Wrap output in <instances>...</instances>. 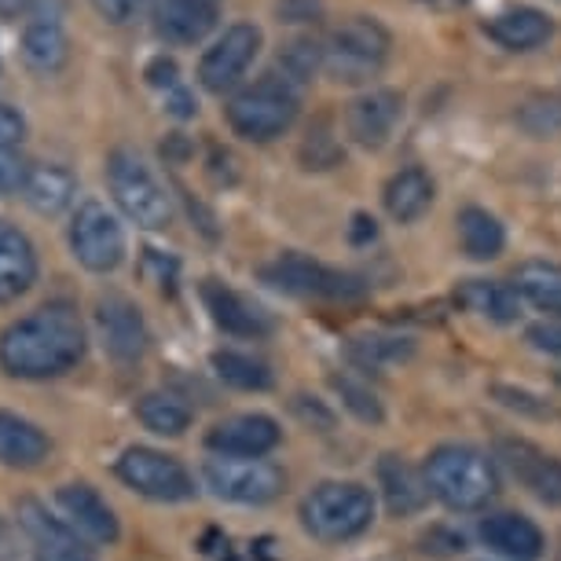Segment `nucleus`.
<instances>
[{
    "label": "nucleus",
    "instance_id": "10",
    "mask_svg": "<svg viewBox=\"0 0 561 561\" xmlns=\"http://www.w3.org/2000/svg\"><path fill=\"white\" fill-rule=\"evenodd\" d=\"M261 48H264V34L257 23H231L203 51V59H198V84L206 92H214V96H225V92L239 89V81L250 73Z\"/></svg>",
    "mask_w": 561,
    "mask_h": 561
},
{
    "label": "nucleus",
    "instance_id": "16",
    "mask_svg": "<svg viewBox=\"0 0 561 561\" xmlns=\"http://www.w3.org/2000/svg\"><path fill=\"white\" fill-rule=\"evenodd\" d=\"M220 12H225V0H158L154 34L176 48L203 45L217 30Z\"/></svg>",
    "mask_w": 561,
    "mask_h": 561
},
{
    "label": "nucleus",
    "instance_id": "11",
    "mask_svg": "<svg viewBox=\"0 0 561 561\" xmlns=\"http://www.w3.org/2000/svg\"><path fill=\"white\" fill-rule=\"evenodd\" d=\"M261 275L275 290L294 294V298H356V294L364 290L356 275L327 268L323 261H316L309 253H298V250L279 253L272 264H264Z\"/></svg>",
    "mask_w": 561,
    "mask_h": 561
},
{
    "label": "nucleus",
    "instance_id": "26",
    "mask_svg": "<svg viewBox=\"0 0 561 561\" xmlns=\"http://www.w3.org/2000/svg\"><path fill=\"white\" fill-rule=\"evenodd\" d=\"M455 301L462 305L466 312L481 316L489 323H514L522 316V294L514 290V283L503 279H466L455 290Z\"/></svg>",
    "mask_w": 561,
    "mask_h": 561
},
{
    "label": "nucleus",
    "instance_id": "42",
    "mask_svg": "<svg viewBox=\"0 0 561 561\" xmlns=\"http://www.w3.org/2000/svg\"><path fill=\"white\" fill-rule=\"evenodd\" d=\"M92 8H96L100 19H107L111 26H125L140 15L144 0H92Z\"/></svg>",
    "mask_w": 561,
    "mask_h": 561
},
{
    "label": "nucleus",
    "instance_id": "44",
    "mask_svg": "<svg viewBox=\"0 0 561 561\" xmlns=\"http://www.w3.org/2000/svg\"><path fill=\"white\" fill-rule=\"evenodd\" d=\"M165 111L173 114V118L180 122H187V118H195L198 114V100H195V92L187 89V84H180V89H173L165 96Z\"/></svg>",
    "mask_w": 561,
    "mask_h": 561
},
{
    "label": "nucleus",
    "instance_id": "32",
    "mask_svg": "<svg viewBox=\"0 0 561 561\" xmlns=\"http://www.w3.org/2000/svg\"><path fill=\"white\" fill-rule=\"evenodd\" d=\"M348 356L364 370H386L415 356V342H411V337H397V334H364L348 345Z\"/></svg>",
    "mask_w": 561,
    "mask_h": 561
},
{
    "label": "nucleus",
    "instance_id": "25",
    "mask_svg": "<svg viewBox=\"0 0 561 561\" xmlns=\"http://www.w3.org/2000/svg\"><path fill=\"white\" fill-rule=\"evenodd\" d=\"M433 195H437V184L422 165H404L400 173L386 180V214L400 220V225H415V220L433 206Z\"/></svg>",
    "mask_w": 561,
    "mask_h": 561
},
{
    "label": "nucleus",
    "instance_id": "34",
    "mask_svg": "<svg viewBox=\"0 0 561 561\" xmlns=\"http://www.w3.org/2000/svg\"><path fill=\"white\" fill-rule=\"evenodd\" d=\"M517 125L536 136V140H547V136L561 133V96H533L517 107Z\"/></svg>",
    "mask_w": 561,
    "mask_h": 561
},
{
    "label": "nucleus",
    "instance_id": "43",
    "mask_svg": "<svg viewBox=\"0 0 561 561\" xmlns=\"http://www.w3.org/2000/svg\"><path fill=\"white\" fill-rule=\"evenodd\" d=\"M492 397L500 400L503 408H511V411H533V415H547V408H543V404H533L536 397L522 393V389H511V386H495V389H492Z\"/></svg>",
    "mask_w": 561,
    "mask_h": 561
},
{
    "label": "nucleus",
    "instance_id": "27",
    "mask_svg": "<svg viewBox=\"0 0 561 561\" xmlns=\"http://www.w3.org/2000/svg\"><path fill=\"white\" fill-rule=\"evenodd\" d=\"M378 484H382L386 506L397 517L419 514L430 500V484L426 478H419V470L400 455H382L378 459Z\"/></svg>",
    "mask_w": 561,
    "mask_h": 561
},
{
    "label": "nucleus",
    "instance_id": "22",
    "mask_svg": "<svg viewBox=\"0 0 561 561\" xmlns=\"http://www.w3.org/2000/svg\"><path fill=\"white\" fill-rule=\"evenodd\" d=\"M484 34L506 51H533L554 37V23H550L547 12H539L533 4H514L503 8L500 15H492L484 23Z\"/></svg>",
    "mask_w": 561,
    "mask_h": 561
},
{
    "label": "nucleus",
    "instance_id": "5",
    "mask_svg": "<svg viewBox=\"0 0 561 561\" xmlns=\"http://www.w3.org/2000/svg\"><path fill=\"white\" fill-rule=\"evenodd\" d=\"M389 30L370 15L342 19L323 41V70L337 84H370L389 59Z\"/></svg>",
    "mask_w": 561,
    "mask_h": 561
},
{
    "label": "nucleus",
    "instance_id": "35",
    "mask_svg": "<svg viewBox=\"0 0 561 561\" xmlns=\"http://www.w3.org/2000/svg\"><path fill=\"white\" fill-rule=\"evenodd\" d=\"M331 386H334V393L342 397V404L353 411L359 422H382L386 419V411H382V404H378L375 389H370L364 378H356V375H334Z\"/></svg>",
    "mask_w": 561,
    "mask_h": 561
},
{
    "label": "nucleus",
    "instance_id": "39",
    "mask_svg": "<svg viewBox=\"0 0 561 561\" xmlns=\"http://www.w3.org/2000/svg\"><path fill=\"white\" fill-rule=\"evenodd\" d=\"M528 345L539 348L547 356H561V316H550V320H539L528 327Z\"/></svg>",
    "mask_w": 561,
    "mask_h": 561
},
{
    "label": "nucleus",
    "instance_id": "48",
    "mask_svg": "<svg viewBox=\"0 0 561 561\" xmlns=\"http://www.w3.org/2000/svg\"><path fill=\"white\" fill-rule=\"evenodd\" d=\"M554 382H558V386H561V367H558V370H554Z\"/></svg>",
    "mask_w": 561,
    "mask_h": 561
},
{
    "label": "nucleus",
    "instance_id": "29",
    "mask_svg": "<svg viewBox=\"0 0 561 561\" xmlns=\"http://www.w3.org/2000/svg\"><path fill=\"white\" fill-rule=\"evenodd\" d=\"M459 225V247L470 261H495L506 247V228L500 225V217L489 214L481 206H466L455 217Z\"/></svg>",
    "mask_w": 561,
    "mask_h": 561
},
{
    "label": "nucleus",
    "instance_id": "15",
    "mask_svg": "<svg viewBox=\"0 0 561 561\" xmlns=\"http://www.w3.org/2000/svg\"><path fill=\"white\" fill-rule=\"evenodd\" d=\"M495 455L539 503L561 506V459L522 437H503L495 444Z\"/></svg>",
    "mask_w": 561,
    "mask_h": 561
},
{
    "label": "nucleus",
    "instance_id": "45",
    "mask_svg": "<svg viewBox=\"0 0 561 561\" xmlns=\"http://www.w3.org/2000/svg\"><path fill=\"white\" fill-rule=\"evenodd\" d=\"M37 561H96L89 547H56V550H34Z\"/></svg>",
    "mask_w": 561,
    "mask_h": 561
},
{
    "label": "nucleus",
    "instance_id": "38",
    "mask_svg": "<svg viewBox=\"0 0 561 561\" xmlns=\"http://www.w3.org/2000/svg\"><path fill=\"white\" fill-rule=\"evenodd\" d=\"M144 78H147V84H151V89L162 92V96H169V92L184 84V81H180V67H176L173 56H154L144 67Z\"/></svg>",
    "mask_w": 561,
    "mask_h": 561
},
{
    "label": "nucleus",
    "instance_id": "30",
    "mask_svg": "<svg viewBox=\"0 0 561 561\" xmlns=\"http://www.w3.org/2000/svg\"><path fill=\"white\" fill-rule=\"evenodd\" d=\"M209 364H214L220 382L239 389V393H264V389H272V382H275L272 367L264 364V359L250 356V353H231V348H220V353H214Z\"/></svg>",
    "mask_w": 561,
    "mask_h": 561
},
{
    "label": "nucleus",
    "instance_id": "19",
    "mask_svg": "<svg viewBox=\"0 0 561 561\" xmlns=\"http://www.w3.org/2000/svg\"><path fill=\"white\" fill-rule=\"evenodd\" d=\"M478 533L484 539V547L495 550V554L506 561H539L543 558V547H547V539L533 517L514 514V511L489 514Z\"/></svg>",
    "mask_w": 561,
    "mask_h": 561
},
{
    "label": "nucleus",
    "instance_id": "20",
    "mask_svg": "<svg viewBox=\"0 0 561 561\" xmlns=\"http://www.w3.org/2000/svg\"><path fill=\"white\" fill-rule=\"evenodd\" d=\"M203 301L214 323L231 337H264L272 331V320L264 316L257 305H250L239 290L225 287L220 279H206L203 283Z\"/></svg>",
    "mask_w": 561,
    "mask_h": 561
},
{
    "label": "nucleus",
    "instance_id": "33",
    "mask_svg": "<svg viewBox=\"0 0 561 561\" xmlns=\"http://www.w3.org/2000/svg\"><path fill=\"white\" fill-rule=\"evenodd\" d=\"M323 70V41L316 37H294L283 45L279 59H275V73L287 78L290 84H301L312 81V73Z\"/></svg>",
    "mask_w": 561,
    "mask_h": 561
},
{
    "label": "nucleus",
    "instance_id": "46",
    "mask_svg": "<svg viewBox=\"0 0 561 561\" xmlns=\"http://www.w3.org/2000/svg\"><path fill=\"white\" fill-rule=\"evenodd\" d=\"M378 236V228H375V217H367V214H356L353 217V228H348V239L356 242V247H364V242H370Z\"/></svg>",
    "mask_w": 561,
    "mask_h": 561
},
{
    "label": "nucleus",
    "instance_id": "4",
    "mask_svg": "<svg viewBox=\"0 0 561 561\" xmlns=\"http://www.w3.org/2000/svg\"><path fill=\"white\" fill-rule=\"evenodd\" d=\"M107 187L114 206L136 228L162 231L173 225V198L136 147H114L107 154Z\"/></svg>",
    "mask_w": 561,
    "mask_h": 561
},
{
    "label": "nucleus",
    "instance_id": "24",
    "mask_svg": "<svg viewBox=\"0 0 561 561\" xmlns=\"http://www.w3.org/2000/svg\"><path fill=\"white\" fill-rule=\"evenodd\" d=\"M78 198V176L59 162H41L30 169V180L23 187V203L41 217H59L67 214Z\"/></svg>",
    "mask_w": 561,
    "mask_h": 561
},
{
    "label": "nucleus",
    "instance_id": "2",
    "mask_svg": "<svg viewBox=\"0 0 561 561\" xmlns=\"http://www.w3.org/2000/svg\"><path fill=\"white\" fill-rule=\"evenodd\" d=\"M426 484L433 500H440L448 511L473 514L495 500L500 473L489 455L473 444H440L426 459Z\"/></svg>",
    "mask_w": 561,
    "mask_h": 561
},
{
    "label": "nucleus",
    "instance_id": "49",
    "mask_svg": "<svg viewBox=\"0 0 561 561\" xmlns=\"http://www.w3.org/2000/svg\"><path fill=\"white\" fill-rule=\"evenodd\" d=\"M0 539H4V517H0Z\"/></svg>",
    "mask_w": 561,
    "mask_h": 561
},
{
    "label": "nucleus",
    "instance_id": "13",
    "mask_svg": "<svg viewBox=\"0 0 561 561\" xmlns=\"http://www.w3.org/2000/svg\"><path fill=\"white\" fill-rule=\"evenodd\" d=\"M96 327L107 356L122 367L140 364L147 345H151V331H147L140 309L125 294H103L96 301Z\"/></svg>",
    "mask_w": 561,
    "mask_h": 561
},
{
    "label": "nucleus",
    "instance_id": "40",
    "mask_svg": "<svg viewBox=\"0 0 561 561\" xmlns=\"http://www.w3.org/2000/svg\"><path fill=\"white\" fill-rule=\"evenodd\" d=\"M275 15L279 23H316L323 15V0H279Z\"/></svg>",
    "mask_w": 561,
    "mask_h": 561
},
{
    "label": "nucleus",
    "instance_id": "41",
    "mask_svg": "<svg viewBox=\"0 0 561 561\" xmlns=\"http://www.w3.org/2000/svg\"><path fill=\"white\" fill-rule=\"evenodd\" d=\"M26 118L12 103H0V147H23L26 140Z\"/></svg>",
    "mask_w": 561,
    "mask_h": 561
},
{
    "label": "nucleus",
    "instance_id": "7",
    "mask_svg": "<svg viewBox=\"0 0 561 561\" xmlns=\"http://www.w3.org/2000/svg\"><path fill=\"white\" fill-rule=\"evenodd\" d=\"M206 489L225 503L239 506H264L275 503L287 489L283 470L268 459H231V455H214L203 462Z\"/></svg>",
    "mask_w": 561,
    "mask_h": 561
},
{
    "label": "nucleus",
    "instance_id": "8",
    "mask_svg": "<svg viewBox=\"0 0 561 561\" xmlns=\"http://www.w3.org/2000/svg\"><path fill=\"white\" fill-rule=\"evenodd\" d=\"M67 239H70V250H73V257H78L81 268H89L96 275H107L125 261L122 220L111 206L96 203V198H89V203L78 206V214H73V220H70Z\"/></svg>",
    "mask_w": 561,
    "mask_h": 561
},
{
    "label": "nucleus",
    "instance_id": "1",
    "mask_svg": "<svg viewBox=\"0 0 561 561\" xmlns=\"http://www.w3.org/2000/svg\"><path fill=\"white\" fill-rule=\"evenodd\" d=\"M84 323L73 305L48 301L0 334V370L23 382H48L67 375L84 356Z\"/></svg>",
    "mask_w": 561,
    "mask_h": 561
},
{
    "label": "nucleus",
    "instance_id": "18",
    "mask_svg": "<svg viewBox=\"0 0 561 561\" xmlns=\"http://www.w3.org/2000/svg\"><path fill=\"white\" fill-rule=\"evenodd\" d=\"M279 422L253 411V415H231L206 433V448L231 459H264L279 444Z\"/></svg>",
    "mask_w": 561,
    "mask_h": 561
},
{
    "label": "nucleus",
    "instance_id": "31",
    "mask_svg": "<svg viewBox=\"0 0 561 561\" xmlns=\"http://www.w3.org/2000/svg\"><path fill=\"white\" fill-rule=\"evenodd\" d=\"M136 419L144 422V430L158 433V437H180L192 426V408L169 393H147L136 404Z\"/></svg>",
    "mask_w": 561,
    "mask_h": 561
},
{
    "label": "nucleus",
    "instance_id": "12",
    "mask_svg": "<svg viewBox=\"0 0 561 561\" xmlns=\"http://www.w3.org/2000/svg\"><path fill=\"white\" fill-rule=\"evenodd\" d=\"M19 51H23L26 70L37 73V78H56L67 67L70 37H67V23H62L59 0H41L34 12L26 15Z\"/></svg>",
    "mask_w": 561,
    "mask_h": 561
},
{
    "label": "nucleus",
    "instance_id": "3",
    "mask_svg": "<svg viewBox=\"0 0 561 561\" xmlns=\"http://www.w3.org/2000/svg\"><path fill=\"white\" fill-rule=\"evenodd\" d=\"M298 114H301V89L290 84L287 78H279L275 70L247 84V89H239L225 107L231 133L250 144L279 140L283 133H290Z\"/></svg>",
    "mask_w": 561,
    "mask_h": 561
},
{
    "label": "nucleus",
    "instance_id": "37",
    "mask_svg": "<svg viewBox=\"0 0 561 561\" xmlns=\"http://www.w3.org/2000/svg\"><path fill=\"white\" fill-rule=\"evenodd\" d=\"M30 169L34 162H26L19 147H0V195H23Z\"/></svg>",
    "mask_w": 561,
    "mask_h": 561
},
{
    "label": "nucleus",
    "instance_id": "28",
    "mask_svg": "<svg viewBox=\"0 0 561 561\" xmlns=\"http://www.w3.org/2000/svg\"><path fill=\"white\" fill-rule=\"evenodd\" d=\"M514 290L522 294V301H528L533 309L547 316H561V264L547 257H533V261L517 264Z\"/></svg>",
    "mask_w": 561,
    "mask_h": 561
},
{
    "label": "nucleus",
    "instance_id": "21",
    "mask_svg": "<svg viewBox=\"0 0 561 561\" xmlns=\"http://www.w3.org/2000/svg\"><path fill=\"white\" fill-rule=\"evenodd\" d=\"M37 283V250L12 220H0V305L19 301Z\"/></svg>",
    "mask_w": 561,
    "mask_h": 561
},
{
    "label": "nucleus",
    "instance_id": "9",
    "mask_svg": "<svg viewBox=\"0 0 561 561\" xmlns=\"http://www.w3.org/2000/svg\"><path fill=\"white\" fill-rule=\"evenodd\" d=\"M118 478L133 492H140L144 500L154 503H184L195 495V478L187 473L184 462L158 448H140V444L118 459Z\"/></svg>",
    "mask_w": 561,
    "mask_h": 561
},
{
    "label": "nucleus",
    "instance_id": "6",
    "mask_svg": "<svg viewBox=\"0 0 561 561\" xmlns=\"http://www.w3.org/2000/svg\"><path fill=\"white\" fill-rule=\"evenodd\" d=\"M375 522V495L356 481H323L301 500V525L320 543H345Z\"/></svg>",
    "mask_w": 561,
    "mask_h": 561
},
{
    "label": "nucleus",
    "instance_id": "23",
    "mask_svg": "<svg viewBox=\"0 0 561 561\" xmlns=\"http://www.w3.org/2000/svg\"><path fill=\"white\" fill-rule=\"evenodd\" d=\"M51 455L48 433L30 419L0 408V466L8 470H37Z\"/></svg>",
    "mask_w": 561,
    "mask_h": 561
},
{
    "label": "nucleus",
    "instance_id": "36",
    "mask_svg": "<svg viewBox=\"0 0 561 561\" xmlns=\"http://www.w3.org/2000/svg\"><path fill=\"white\" fill-rule=\"evenodd\" d=\"M301 162H305V169H331V165L342 162V144L331 136V125H327V122L312 125L309 136H305Z\"/></svg>",
    "mask_w": 561,
    "mask_h": 561
},
{
    "label": "nucleus",
    "instance_id": "47",
    "mask_svg": "<svg viewBox=\"0 0 561 561\" xmlns=\"http://www.w3.org/2000/svg\"><path fill=\"white\" fill-rule=\"evenodd\" d=\"M41 0H0V19H26Z\"/></svg>",
    "mask_w": 561,
    "mask_h": 561
},
{
    "label": "nucleus",
    "instance_id": "14",
    "mask_svg": "<svg viewBox=\"0 0 561 561\" xmlns=\"http://www.w3.org/2000/svg\"><path fill=\"white\" fill-rule=\"evenodd\" d=\"M56 503L62 511V522H67L84 543L114 547L122 539L118 514H114V506L103 500L92 484H84V481L62 484V489L56 492Z\"/></svg>",
    "mask_w": 561,
    "mask_h": 561
},
{
    "label": "nucleus",
    "instance_id": "17",
    "mask_svg": "<svg viewBox=\"0 0 561 561\" xmlns=\"http://www.w3.org/2000/svg\"><path fill=\"white\" fill-rule=\"evenodd\" d=\"M400 118H404V96L393 89H370L359 100L348 103L345 111V129L359 147H378L389 144V136L397 133Z\"/></svg>",
    "mask_w": 561,
    "mask_h": 561
}]
</instances>
